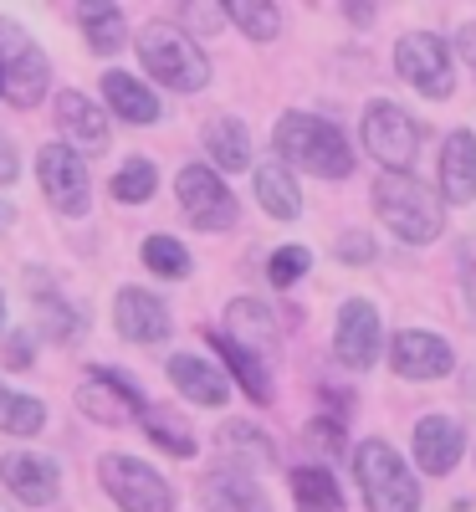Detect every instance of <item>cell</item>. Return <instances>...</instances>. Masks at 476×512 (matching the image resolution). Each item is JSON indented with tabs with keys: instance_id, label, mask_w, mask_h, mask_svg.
<instances>
[{
	"instance_id": "1f68e13d",
	"label": "cell",
	"mask_w": 476,
	"mask_h": 512,
	"mask_svg": "<svg viewBox=\"0 0 476 512\" xmlns=\"http://www.w3.org/2000/svg\"><path fill=\"white\" fill-rule=\"evenodd\" d=\"M31 292H36V313H41V328H47L52 338H72L82 318H77L72 308H62V297L47 287V277H36V287H31Z\"/></svg>"
},
{
	"instance_id": "4dcf8cb0",
	"label": "cell",
	"mask_w": 476,
	"mask_h": 512,
	"mask_svg": "<svg viewBox=\"0 0 476 512\" xmlns=\"http://www.w3.org/2000/svg\"><path fill=\"white\" fill-rule=\"evenodd\" d=\"M154 185H159L154 164H149V159H128V164L118 169V175H113V200L139 205V200H149V195H154Z\"/></svg>"
},
{
	"instance_id": "3957f363",
	"label": "cell",
	"mask_w": 476,
	"mask_h": 512,
	"mask_svg": "<svg viewBox=\"0 0 476 512\" xmlns=\"http://www.w3.org/2000/svg\"><path fill=\"white\" fill-rule=\"evenodd\" d=\"M139 57H144V67L159 82H169V88H180V93H200L205 82H210L205 52L195 47L180 26H169V21H149L139 31Z\"/></svg>"
},
{
	"instance_id": "9a60e30c",
	"label": "cell",
	"mask_w": 476,
	"mask_h": 512,
	"mask_svg": "<svg viewBox=\"0 0 476 512\" xmlns=\"http://www.w3.org/2000/svg\"><path fill=\"white\" fill-rule=\"evenodd\" d=\"M415 461H420V472L446 477L461 461V425L451 415H425L415 425Z\"/></svg>"
},
{
	"instance_id": "5bb4252c",
	"label": "cell",
	"mask_w": 476,
	"mask_h": 512,
	"mask_svg": "<svg viewBox=\"0 0 476 512\" xmlns=\"http://www.w3.org/2000/svg\"><path fill=\"white\" fill-rule=\"evenodd\" d=\"M113 318H118V333L134 338V344H159V338L169 333V313L154 292L144 287H123L118 303H113Z\"/></svg>"
},
{
	"instance_id": "ab89813d",
	"label": "cell",
	"mask_w": 476,
	"mask_h": 512,
	"mask_svg": "<svg viewBox=\"0 0 476 512\" xmlns=\"http://www.w3.org/2000/svg\"><path fill=\"white\" fill-rule=\"evenodd\" d=\"M11 180H16V149L0 139V185H11Z\"/></svg>"
},
{
	"instance_id": "2e32d148",
	"label": "cell",
	"mask_w": 476,
	"mask_h": 512,
	"mask_svg": "<svg viewBox=\"0 0 476 512\" xmlns=\"http://www.w3.org/2000/svg\"><path fill=\"white\" fill-rule=\"evenodd\" d=\"M395 369L405 379H441V374H451V349L441 344L436 333L410 328V333L395 338Z\"/></svg>"
},
{
	"instance_id": "e575fe53",
	"label": "cell",
	"mask_w": 476,
	"mask_h": 512,
	"mask_svg": "<svg viewBox=\"0 0 476 512\" xmlns=\"http://www.w3.org/2000/svg\"><path fill=\"white\" fill-rule=\"evenodd\" d=\"M313 267V256H308V246H277V256H272V267H267V277L277 282V287H292L302 272Z\"/></svg>"
},
{
	"instance_id": "d6a6232c",
	"label": "cell",
	"mask_w": 476,
	"mask_h": 512,
	"mask_svg": "<svg viewBox=\"0 0 476 512\" xmlns=\"http://www.w3.org/2000/svg\"><path fill=\"white\" fill-rule=\"evenodd\" d=\"M41 405L26 400V395H11V390H0V431H11V436H36L41 431Z\"/></svg>"
},
{
	"instance_id": "f1b7e54d",
	"label": "cell",
	"mask_w": 476,
	"mask_h": 512,
	"mask_svg": "<svg viewBox=\"0 0 476 512\" xmlns=\"http://www.w3.org/2000/svg\"><path fill=\"white\" fill-rule=\"evenodd\" d=\"M226 323L236 328V333H231L236 344H241V338H246V344H272V338H277V323H272V313H267L262 303H251V297H241V303H231Z\"/></svg>"
},
{
	"instance_id": "ffe728a7",
	"label": "cell",
	"mask_w": 476,
	"mask_h": 512,
	"mask_svg": "<svg viewBox=\"0 0 476 512\" xmlns=\"http://www.w3.org/2000/svg\"><path fill=\"white\" fill-rule=\"evenodd\" d=\"M205 507L210 512H272L262 487L246 472H210L205 477Z\"/></svg>"
},
{
	"instance_id": "f546056e",
	"label": "cell",
	"mask_w": 476,
	"mask_h": 512,
	"mask_svg": "<svg viewBox=\"0 0 476 512\" xmlns=\"http://www.w3.org/2000/svg\"><path fill=\"white\" fill-rule=\"evenodd\" d=\"M251 41H272L282 31V16L277 6H267V0H231V11H226Z\"/></svg>"
},
{
	"instance_id": "836d02e7",
	"label": "cell",
	"mask_w": 476,
	"mask_h": 512,
	"mask_svg": "<svg viewBox=\"0 0 476 512\" xmlns=\"http://www.w3.org/2000/svg\"><path fill=\"white\" fill-rule=\"evenodd\" d=\"M144 267L159 272V277H185L190 272V256L175 236H149L144 241Z\"/></svg>"
},
{
	"instance_id": "d4e9b609",
	"label": "cell",
	"mask_w": 476,
	"mask_h": 512,
	"mask_svg": "<svg viewBox=\"0 0 476 512\" xmlns=\"http://www.w3.org/2000/svg\"><path fill=\"white\" fill-rule=\"evenodd\" d=\"M77 21L88 31V47L93 52H118L123 47V11L118 6H103V0H88V6H77Z\"/></svg>"
},
{
	"instance_id": "30bf717a",
	"label": "cell",
	"mask_w": 476,
	"mask_h": 512,
	"mask_svg": "<svg viewBox=\"0 0 476 512\" xmlns=\"http://www.w3.org/2000/svg\"><path fill=\"white\" fill-rule=\"evenodd\" d=\"M36 175H41V190L57 210L67 216H82L88 210V164H82L67 144H47L36 154Z\"/></svg>"
},
{
	"instance_id": "8992f818",
	"label": "cell",
	"mask_w": 476,
	"mask_h": 512,
	"mask_svg": "<svg viewBox=\"0 0 476 512\" xmlns=\"http://www.w3.org/2000/svg\"><path fill=\"white\" fill-rule=\"evenodd\" d=\"M420 139H425V128L400 103H369L364 108V149L384 164V175H410Z\"/></svg>"
},
{
	"instance_id": "8fae6325",
	"label": "cell",
	"mask_w": 476,
	"mask_h": 512,
	"mask_svg": "<svg viewBox=\"0 0 476 512\" xmlns=\"http://www.w3.org/2000/svg\"><path fill=\"white\" fill-rule=\"evenodd\" d=\"M0 477H6V487H11L26 507H47V502H57V492H62L57 461L41 456V451H11L6 466H0Z\"/></svg>"
},
{
	"instance_id": "83f0119b",
	"label": "cell",
	"mask_w": 476,
	"mask_h": 512,
	"mask_svg": "<svg viewBox=\"0 0 476 512\" xmlns=\"http://www.w3.org/2000/svg\"><path fill=\"white\" fill-rule=\"evenodd\" d=\"M144 431L169 451V456H195V436H190V425L175 415V410H164V405H149L144 410Z\"/></svg>"
},
{
	"instance_id": "ac0fdd59",
	"label": "cell",
	"mask_w": 476,
	"mask_h": 512,
	"mask_svg": "<svg viewBox=\"0 0 476 512\" xmlns=\"http://www.w3.org/2000/svg\"><path fill=\"white\" fill-rule=\"evenodd\" d=\"M169 379H175V390L190 395L195 405H226V395H231L226 374L215 364H205V359H195V354H175V359H169Z\"/></svg>"
},
{
	"instance_id": "d6986e66",
	"label": "cell",
	"mask_w": 476,
	"mask_h": 512,
	"mask_svg": "<svg viewBox=\"0 0 476 512\" xmlns=\"http://www.w3.org/2000/svg\"><path fill=\"white\" fill-rule=\"evenodd\" d=\"M57 123H62V134L77 144V149H108V118L82 98V93H62L57 98Z\"/></svg>"
},
{
	"instance_id": "277c9868",
	"label": "cell",
	"mask_w": 476,
	"mask_h": 512,
	"mask_svg": "<svg viewBox=\"0 0 476 512\" xmlns=\"http://www.w3.org/2000/svg\"><path fill=\"white\" fill-rule=\"evenodd\" d=\"M47 82H52L47 52L16 21H0V98L11 108H36L47 98Z\"/></svg>"
},
{
	"instance_id": "d590c367",
	"label": "cell",
	"mask_w": 476,
	"mask_h": 512,
	"mask_svg": "<svg viewBox=\"0 0 476 512\" xmlns=\"http://www.w3.org/2000/svg\"><path fill=\"white\" fill-rule=\"evenodd\" d=\"M302 441H308L318 456H338V451H343V425H338L333 415H323V420H313L308 431H302Z\"/></svg>"
},
{
	"instance_id": "9c48e42d",
	"label": "cell",
	"mask_w": 476,
	"mask_h": 512,
	"mask_svg": "<svg viewBox=\"0 0 476 512\" xmlns=\"http://www.w3.org/2000/svg\"><path fill=\"white\" fill-rule=\"evenodd\" d=\"M395 67L410 88H420L425 98H451V57H446V41L415 31L395 47Z\"/></svg>"
},
{
	"instance_id": "f35d334b",
	"label": "cell",
	"mask_w": 476,
	"mask_h": 512,
	"mask_svg": "<svg viewBox=\"0 0 476 512\" xmlns=\"http://www.w3.org/2000/svg\"><path fill=\"white\" fill-rule=\"evenodd\" d=\"M185 21H190V26H200V31H221L226 11H215V6H190V11H185Z\"/></svg>"
},
{
	"instance_id": "ba28073f",
	"label": "cell",
	"mask_w": 476,
	"mask_h": 512,
	"mask_svg": "<svg viewBox=\"0 0 476 512\" xmlns=\"http://www.w3.org/2000/svg\"><path fill=\"white\" fill-rule=\"evenodd\" d=\"M175 190H180V205H185L190 226H200V231H226V226L236 221V200H231V190H226L221 180H215V169L185 164L180 180H175Z\"/></svg>"
},
{
	"instance_id": "e0dca14e",
	"label": "cell",
	"mask_w": 476,
	"mask_h": 512,
	"mask_svg": "<svg viewBox=\"0 0 476 512\" xmlns=\"http://www.w3.org/2000/svg\"><path fill=\"white\" fill-rule=\"evenodd\" d=\"M441 195L451 205H471L476 200V139L466 134H451L446 149H441Z\"/></svg>"
},
{
	"instance_id": "44dd1931",
	"label": "cell",
	"mask_w": 476,
	"mask_h": 512,
	"mask_svg": "<svg viewBox=\"0 0 476 512\" xmlns=\"http://www.w3.org/2000/svg\"><path fill=\"white\" fill-rule=\"evenodd\" d=\"M210 344L221 349V359L231 364V374L241 379V390H246V395H251L256 405H267V400H272V379H267V364L256 359V354H251L246 344H236L231 333H215V328H210Z\"/></svg>"
},
{
	"instance_id": "6da1fadb",
	"label": "cell",
	"mask_w": 476,
	"mask_h": 512,
	"mask_svg": "<svg viewBox=\"0 0 476 512\" xmlns=\"http://www.w3.org/2000/svg\"><path fill=\"white\" fill-rule=\"evenodd\" d=\"M277 154L297 169H308V175H323V180H343L354 169L349 139L313 113H287L277 123Z\"/></svg>"
},
{
	"instance_id": "b9f144b4",
	"label": "cell",
	"mask_w": 476,
	"mask_h": 512,
	"mask_svg": "<svg viewBox=\"0 0 476 512\" xmlns=\"http://www.w3.org/2000/svg\"><path fill=\"white\" fill-rule=\"evenodd\" d=\"M0 328H6V303H0Z\"/></svg>"
},
{
	"instance_id": "484cf974",
	"label": "cell",
	"mask_w": 476,
	"mask_h": 512,
	"mask_svg": "<svg viewBox=\"0 0 476 512\" xmlns=\"http://www.w3.org/2000/svg\"><path fill=\"white\" fill-rule=\"evenodd\" d=\"M221 446L241 461V466H256V472H267V466L277 461V451H272V441L256 431V425H246V420H231V425H221Z\"/></svg>"
},
{
	"instance_id": "7a4b0ae2",
	"label": "cell",
	"mask_w": 476,
	"mask_h": 512,
	"mask_svg": "<svg viewBox=\"0 0 476 512\" xmlns=\"http://www.w3.org/2000/svg\"><path fill=\"white\" fill-rule=\"evenodd\" d=\"M374 210L384 216V226L395 231L400 241H410V246L436 241L441 226H446L436 195H430L415 175H379L374 180Z\"/></svg>"
},
{
	"instance_id": "5b68a950",
	"label": "cell",
	"mask_w": 476,
	"mask_h": 512,
	"mask_svg": "<svg viewBox=\"0 0 476 512\" xmlns=\"http://www.w3.org/2000/svg\"><path fill=\"white\" fill-rule=\"evenodd\" d=\"M354 472H359V487L369 497V512H420V487H415L410 466L400 461L395 446H384V441L359 446Z\"/></svg>"
},
{
	"instance_id": "8d00e7d4",
	"label": "cell",
	"mask_w": 476,
	"mask_h": 512,
	"mask_svg": "<svg viewBox=\"0 0 476 512\" xmlns=\"http://www.w3.org/2000/svg\"><path fill=\"white\" fill-rule=\"evenodd\" d=\"M338 256H343V262H369V256H374V241H369L364 231H349V236L338 241Z\"/></svg>"
},
{
	"instance_id": "52a82bcc",
	"label": "cell",
	"mask_w": 476,
	"mask_h": 512,
	"mask_svg": "<svg viewBox=\"0 0 476 512\" xmlns=\"http://www.w3.org/2000/svg\"><path fill=\"white\" fill-rule=\"evenodd\" d=\"M98 472L123 512H175V492H169V482L154 466H144L134 456H103Z\"/></svg>"
},
{
	"instance_id": "60d3db41",
	"label": "cell",
	"mask_w": 476,
	"mask_h": 512,
	"mask_svg": "<svg viewBox=\"0 0 476 512\" xmlns=\"http://www.w3.org/2000/svg\"><path fill=\"white\" fill-rule=\"evenodd\" d=\"M456 47H461V57L476 67V21L471 26H461V36H456Z\"/></svg>"
},
{
	"instance_id": "7402d4cb",
	"label": "cell",
	"mask_w": 476,
	"mask_h": 512,
	"mask_svg": "<svg viewBox=\"0 0 476 512\" xmlns=\"http://www.w3.org/2000/svg\"><path fill=\"white\" fill-rule=\"evenodd\" d=\"M103 93H108V103H113V113L123 118V123H154L159 118V98L144 88L139 77H128V72H108L103 77Z\"/></svg>"
},
{
	"instance_id": "4fadbf2b",
	"label": "cell",
	"mask_w": 476,
	"mask_h": 512,
	"mask_svg": "<svg viewBox=\"0 0 476 512\" xmlns=\"http://www.w3.org/2000/svg\"><path fill=\"white\" fill-rule=\"evenodd\" d=\"M77 405L88 410L93 420H103V425H123L128 410H149L144 395H139L123 374H113V369H98L88 384H82V390H77Z\"/></svg>"
},
{
	"instance_id": "4316f807",
	"label": "cell",
	"mask_w": 476,
	"mask_h": 512,
	"mask_svg": "<svg viewBox=\"0 0 476 512\" xmlns=\"http://www.w3.org/2000/svg\"><path fill=\"white\" fill-rule=\"evenodd\" d=\"M292 492L308 512H343V497H338V482L323 472V466H297L292 472Z\"/></svg>"
},
{
	"instance_id": "cb8c5ba5",
	"label": "cell",
	"mask_w": 476,
	"mask_h": 512,
	"mask_svg": "<svg viewBox=\"0 0 476 512\" xmlns=\"http://www.w3.org/2000/svg\"><path fill=\"white\" fill-rule=\"evenodd\" d=\"M205 149L221 169H246L251 164V139L236 118H210L205 123Z\"/></svg>"
},
{
	"instance_id": "74e56055",
	"label": "cell",
	"mask_w": 476,
	"mask_h": 512,
	"mask_svg": "<svg viewBox=\"0 0 476 512\" xmlns=\"http://www.w3.org/2000/svg\"><path fill=\"white\" fill-rule=\"evenodd\" d=\"M36 354V338L31 333H11V344H6V369H26Z\"/></svg>"
},
{
	"instance_id": "7c38bea8",
	"label": "cell",
	"mask_w": 476,
	"mask_h": 512,
	"mask_svg": "<svg viewBox=\"0 0 476 512\" xmlns=\"http://www.w3.org/2000/svg\"><path fill=\"white\" fill-rule=\"evenodd\" d=\"M333 354L349 369H369L379 359V313L369 303H343L338 308V333H333Z\"/></svg>"
},
{
	"instance_id": "603a6c76",
	"label": "cell",
	"mask_w": 476,
	"mask_h": 512,
	"mask_svg": "<svg viewBox=\"0 0 476 512\" xmlns=\"http://www.w3.org/2000/svg\"><path fill=\"white\" fill-rule=\"evenodd\" d=\"M256 200H262L277 221H292L297 210H302V195H297V180H292V169L287 164H256Z\"/></svg>"
}]
</instances>
